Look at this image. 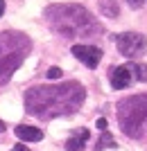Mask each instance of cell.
Returning a JSON list of instances; mask_svg holds the SVG:
<instances>
[{
    "label": "cell",
    "instance_id": "cell-5",
    "mask_svg": "<svg viewBox=\"0 0 147 151\" xmlns=\"http://www.w3.org/2000/svg\"><path fill=\"white\" fill-rule=\"evenodd\" d=\"M72 54L91 70L97 68V65H100V59H102V50H100V47H93V45H72Z\"/></svg>",
    "mask_w": 147,
    "mask_h": 151
},
{
    "label": "cell",
    "instance_id": "cell-7",
    "mask_svg": "<svg viewBox=\"0 0 147 151\" xmlns=\"http://www.w3.org/2000/svg\"><path fill=\"white\" fill-rule=\"evenodd\" d=\"M88 140V129H77L75 133H70V138L66 142V151H84Z\"/></svg>",
    "mask_w": 147,
    "mask_h": 151
},
{
    "label": "cell",
    "instance_id": "cell-2",
    "mask_svg": "<svg viewBox=\"0 0 147 151\" xmlns=\"http://www.w3.org/2000/svg\"><path fill=\"white\" fill-rule=\"evenodd\" d=\"M118 122L125 135L140 138L143 124L147 122V95H134L118 101Z\"/></svg>",
    "mask_w": 147,
    "mask_h": 151
},
{
    "label": "cell",
    "instance_id": "cell-16",
    "mask_svg": "<svg viewBox=\"0 0 147 151\" xmlns=\"http://www.w3.org/2000/svg\"><path fill=\"white\" fill-rule=\"evenodd\" d=\"M5 14V0H0V16Z\"/></svg>",
    "mask_w": 147,
    "mask_h": 151
},
{
    "label": "cell",
    "instance_id": "cell-8",
    "mask_svg": "<svg viewBox=\"0 0 147 151\" xmlns=\"http://www.w3.org/2000/svg\"><path fill=\"white\" fill-rule=\"evenodd\" d=\"M16 135H18L20 140H25V142H38V140H43V131H41V129L27 126V124L16 126Z\"/></svg>",
    "mask_w": 147,
    "mask_h": 151
},
{
    "label": "cell",
    "instance_id": "cell-14",
    "mask_svg": "<svg viewBox=\"0 0 147 151\" xmlns=\"http://www.w3.org/2000/svg\"><path fill=\"white\" fill-rule=\"evenodd\" d=\"M125 2H127V5H131V7L136 9V7H140L143 2H145V0H125Z\"/></svg>",
    "mask_w": 147,
    "mask_h": 151
},
{
    "label": "cell",
    "instance_id": "cell-9",
    "mask_svg": "<svg viewBox=\"0 0 147 151\" xmlns=\"http://www.w3.org/2000/svg\"><path fill=\"white\" fill-rule=\"evenodd\" d=\"M129 70L134 72L140 81H147V63H138V61H134V63H129Z\"/></svg>",
    "mask_w": 147,
    "mask_h": 151
},
{
    "label": "cell",
    "instance_id": "cell-6",
    "mask_svg": "<svg viewBox=\"0 0 147 151\" xmlns=\"http://www.w3.org/2000/svg\"><path fill=\"white\" fill-rule=\"evenodd\" d=\"M134 83V72L129 70V65H120V68L113 70V77H111V86L115 90H125Z\"/></svg>",
    "mask_w": 147,
    "mask_h": 151
},
{
    "label": "cell",
    "instance_id": "cell-3",
    "mask_svg": "<svg viewBox=\"0 0 147 151\" xmlns=\"http://www.w3.org/2000/svg\"><path fill=\"white\" fill-rule=\"evenodd\" d=\"M118 43V50L120 54H125L127 59H138L147 52V38L143 34H136V32H125L115 38Z\"/></svg>",
    "mask_w": 147,
    "mask_h": 151
},
{
    "label": "cell",
    "instance_id": "cell-17",
    "mask_svg": "<svg viewBox=\"0 0 147 151\" xmlns=\"http://www.w3.org/2000/svg\"><path fill=\"white\" fill-rule=\"evenodd\" d=\"M2 131H5V122L0 120V133H2Z\"/></svg>",
    "mask_w": 147,
    "mask_h": 151
},
{
    "label": "cell",
    "instance_id": "cell-12",
    "mask_svg": "<svg viewBox=\"0 0 147 151\" xmlns=\"http://www.w3.org/2000/svg\"><path fill=\"white\" fill-rule=\"evenodd\" d=\"M59 77H61V70L59 68H50L48 70V79H50V81H57Z\"/></svg>",
    "mask_w": 147,
    "mask_h": 151
},
{
    "label": "cell",
    "instance_id": "cell-1",
    "mask_svg": "<svg viewBox=\"0 0 147 151\" xmlns=\"http://www.w3.org/2000/svg\"><path fill=\"white\" fill-rule=\"evenodd\" d=\"M84 95H86V90L77 81L59 83V86H34L25 95V108L30 115H36L43 120L68 113L72 115L82 106Z\"/></svg>",
    "mask_w": 147,
    "mask_h": 151
},
{
    "label": "cell",
    "instance_id": "cell-15",
    "mask_svg": "<svg viewBox=\"0 0 147 151\" xmlns=\"http://www.w3.org/2000/svg\"><path fill=\"white\" fill-rule=\"evenodd\" d=\"M9 151H32V149H27L25 145H16L14 149H9Z\"/></svg>",
    "mask_w": 147,
    "mask_h": 151
},
{
    "label": "cell",
    "instance_id": "cell-13",
    "mask_svg": "<svg viewBox=\"0 0 147 151\" xmlns=\"http://www.w3.org/2000/svg\"><path fill=\"white\" fill-rule=\"evenodd\" d=\"M95 124H97V129H100V131H106V126H109V124H106V120H104V117H100V120H97Z\"/></svg>",
    "mask_w": 147,
    "mask_h": 151
},
{
    "label": "cell",
    "instance_id": "cell-4",
    "mask_svg": "<svg viewBox=\"0 0 147 151\" xmlns=\"http://www.w3.org/2000/svg\"><path fill=\"white\" fill-rule=\"evenodd\" d=\"M18 45V43H16ZM16 45L14 47H9V50H5L2 54H0V83H5L9 77H12V72L16 68H18L20 63H23V57H25V52H16Z\"/></svg>",
    "mask_w": 147,
    "mask_h": 151
},
{
    "label": "cell",
    "instance_id": "cell-10",
    "mask_svg": "<svg viewBox=\"0 0 147 151\" xmlns=\"http://www.w3.org/2000/svg\"><path fill=\"white\" fill-rule=\"evenodd\" d=\"M104 147H115V140L111 138V133H109V131H102V138L97 140L95 149H97V151H102Z\"/></svg>",
    "mask_w": 147,
    "mask_h": 151
},
{
    "label": "cell",
    "instance_id": "cell-11",
    "mask_svg": "<svg viewBox=\"0 0 147 151\" xmlns=\"http://www.w3.org/2000/svg\"><path fill=\"white\" fill-rule=\"evenodd\" d=\"M100 9H102L106 16H111V18H113V16H118V7H115L113 0H100Z\"/></svg>",
    "mask_w": 147,
    "mask_h": 151
}]
</instances>
